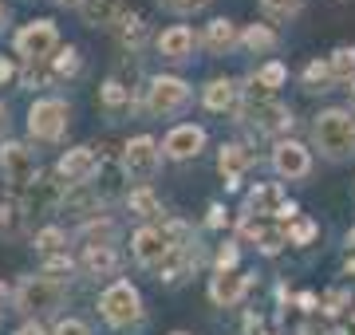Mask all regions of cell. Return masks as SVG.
Returning <instances> with one entry per match:
<instances>
[{
  "label": "cell",
  "mask_w": 355,
  "mask_h": 335,
  "mask_svg": "<svg viewBox=\"0 0 355 335\" xmlns=\"http://www.w3.org/2000/svg\"><path fill=\"white\" fill-rule=\"evenodd\" d=\"M261 8H265L272 20H292V16H300L304 0H261Z\"/></svg>",
  "instance_id": "38"
},
{
  "label": "cell",
  "mask_w": 355,
  "mask_h": 335,
  "mask_svg": "<svg viewBox=\"0 0 355 335\" xmlns=\"http://www.w3.org/2000/svg\"><path fill=\"white\" fill-rule=\"evenodd\" d=\"M51 64H55V75L60 79H71V75H79V64L83 60H79L76 48H60V52L51 55Z\"/></svg>",
  "instance_id": "37"
},
{
  "label": "cell",
  "mask_w": 355,
  "mask_h": 335,
  "mask_svg": "<svg viewBox=\"0 0 355 335\" xmlns=\"http://www.w3.org/2000/svg\"><path fill=\"white\" fill-rule=\"evenodd\" d=\"M99 107H103L111 118L130 115V111H135V91H130V83H123L119 75H111V79L99 87Z\"/></svg>",
  "instance_id": "20"
},
{
  "label": "cell",
  "mask_w": 355,
  "mask_h": 335,
  "mask_svg": "<svg viewBox=\"0 0 355 335\" xmlns=\"http://www.w3.org/2000/svg\"><path fill=\"white\" fill-rule=\"evenodd\" d=\"M225 206H209V217H205V225H209V229H221V225H225Z\"/></svg>",
  "instance_id": "45"
},
{
  "label": "cell",
  "mask_w": 355,
  "mask_h": 335,
  "mask_svg": "<svg viewBox=\"0 0 355 335\" xmlns=\"http://www.w3.org/2000/svg\"><path fill=\"white\" fill-rule=\"evenodd\" d=\"M300 83H304L308 95H324V91L336 87V75H331V67L328 60H312V64L300 71Z\"/></svg>",
  "instance_id": "31"
},
{
  "label": "cell",
  "mask_w": 355,
  "mask_h": 335,
  "mask_svg": "<svg viewBox=\"0 0 355 335\" xmlns=\"http://www.w3.org/2000/svg\"><path fill=\"white\" fill-rule=\"evenodd\" d=\"M71 269H76V264H71V257H48L44 260V276H55V280H64V276H71Z\"/></svg>",
  "instance_id": "42"
},
{
  "label": "cell",
  "mask_w": 355,
  "mask_h": 335,
  "mask_svg": "<svg viewBox=\"0 0 355 335\" xmlns=\"http://www.w3.org/2000/svg\"><path fill=\"white\" fill-rule=\"evenodd\" d=\"M347 248H355V229H347Z\"/></svg>",
  "instance_id": "53"
},
{
  "label": "cell",
  "mask_w": 355,
  "mask_h": 335,
  "mask_svg": "<svg viewBox=\"0 0 355 335\" xmlns=\"http://www.w3.org/2000/svg\"><path fill=\"white\" fill-rule=\"evenodd\" d=\"M71 127V103L64 99H36L28 107V134L36 142H60Z\"/></svg>",
  "instance_id": "5"
},
{
  "label": "cell",
  "mask_w": 355,
  "mask_h": 335,
  "mask_svg": "<svg viewBox=\"0 0 355 335\" xmlns=\"http://www.w3.org/2000/svg\"><path fill=\"white\" fill-rule=\"evenodd\" d=\"M253 79L261 83L265 91H277V87H284V79H288V67L280 64V60H268V64H261L253 71Z\"/></svg>",
  "instance_id": "35"
},
{
  "label": "cell",
  "mask_w": 355,
  "mask_h": 335,
  "mask_svg": "<svg viewBox=\"0 0 355 335\" xmlns=\"http://www.w3.org/2000/svg\"><path fill=\"white\" fill-rule=\"evenodd\" d=\"M202 107L214 111V115L237 111V107H241V87H237V79H209L202 87Z\"/></svg>",
  "instance_id": "19"
},
{
  "label": "cell",
  "mask_w": 355,
  "mask_h": 335,
  "mask_svg": "<svg viewBox=\"0 0 355 335\" xmlns=\"http://www.w3.org/2000/svg\"><path fill=\"white\" fill-rule=\"evenodd\" d=\"M162 8L174 16H193V12H202V8H209V0H162Z\"/></svg>",
  "instance_id": "41"
},
{
  "label": "cell",
  "mask_w": 355,
  "mask_h": 335,
  "mask_svg": "<svg viewBox=\"0 0 355 335\" xmlns=\"http://www.w3.org/2000/svg\"><path fill=\"white\" fill-rule=\"evenodd\" d=\"M343 272H347V276H355V253L347 260H343Z\"/></svg>",
  "instance_id": "50"
},
{
  "label": "cell",
  "mask_w": 355,
  "mask_h": 335,
  "mask_svg": "<svg viewBox=\"0 0 355 335\" xmlns=\"http://www.w3.org/2000/svg\"><path fill=\"white\" fill-rule=\"evenodd\" d=\"M64 194H67V185L60 174H40L20 194V206H24L28 221H36V217H48V213H55V209L64 206Z\"/></svg>",
  "instance_id": "8"
},
{
  "label": "cell",
  "mask_w": 355,
  "mask_h": 335,
  "mask_svg": "<svg viewBox=\"0 0 355 335\" xmlns=\"http://www.w3.org/2000/svg\"><path fill=\"white\" fill-rule=\"evenodd\" d=\"M241 48H245V52H253V55L277 52V48H280L277 28H272V24H249V28L241 32Z\"/></svg>",
  "instance_id": "25"
},
{
  "label": "cell",
  "mask_w": 355,
  "mask_h": 335,
  "mask_svg": "<svg viewBox=\"0 0 355 335\" xmlns=\"http://www.w3.org/2000/svg\"><path fill=\"white\" fill-rule=\"evenodd\" d=\"M79 16H83L87 28H119V20L127 16V8H123V0H87L79 8Z\"/></svg>",
  "instance_id": "23"
},
{
  "label": "cell",
  "mask_w": 355,
  "mask_h": 335,
  "mask_svg": "<svg viewBox=\"0 0 355 335\" xmlns=\"http://www.w3.org/2000/svg\"><path fill=\"white\" fill-rule=\"evenodd\" d=\"M296 304H300V311H316V304H320V300L312 296V292H304V296H296Z\"/></svg>",
  "instance_id": "46"
},
{
  "label": "cell",
  "mask_w": 355,
  "mask_h": 335,
  "mask_svg": "<svg viewBox=\"0 0 355 335\" xmlns=\"http://www.w3.org/2000/svg\"><path fill=\"white\" fill-rule=\"evenodd\" d=\"M249 288H253V276H245V272H214L209 276V300L217 308H237Z\"/></svg>",
  "instance_id": "17"
},
{
  "label": "cell",
  "mask_w": 355,
  "mask_h": 335,
  "mask_svg": "<svg viewBox=\"0 0 355 335\" xmlns=\"http://www.w3.org/2000/svg\"><path fill=\"white\" fill-rule=\"evenodd\" d=\"M284 245H288V229H280V225H265L261 237H257V253L261 257H277Z\"/></svg>",
  "instance_id": "34"
},
{
  "label": "cell",
  "mask_w": 355,
  "mask_h": 335,
  "mask_svg": "<svg viewBox=\"0 0 355 335\" xmlns=\"http://www.w3.org/2000/svg\"><path fill=\"white\" fill-rule=\"evenodd\" d=\"M51 335H91V327L83 320H76V316H64V320L55 323V332Z\"/></svg>",
  "instance_id": "43"
},
{
  "label": "cell",
  "mask_w": 355,
  "mask_h": 335,
  "mask_svg": "<svg viewBox=\"0 0 355 335\" xmlns=\"http://www.w3.org/2000/svg\"><path fill=\"white\" fill-rule=\"evenodd\" d=\"M0 174H4V185L20 197L28 185L40 178L36 154L28 150L24 142H4V146H0Z\"/></svg>",
  "instance_id": "7"
},
{
  "label": "cell",
  "mask_w": 355,
  "mask_h": 335,
  "mask_svg": "<svg viewBox=\"0 0 355 335\" xmlns=\"http://www.w3.org/2000/svg\"><path fill=\"white\" fill-rule=\"evenodd\" d=\"M347 107H352V111H355V83H352V87H347Z\"/></svg>",
  "instance_id": "52"
},
{
  "label": "cell",
  "mask_w": 355,
  "mask_h": 335,
  "mask_svg": "<svg viewBox=\"0 0 355 335\" xmlns=\"http://www.w3.org/2000/svg\"><path fill=\"white\" fill-rule=\"evenodd\" d=\"M198 44H202V36H193V28H186V24L166 28L162 36L154 39L158 55H162V60H170V64H186V60H193Z\"/></svg>",
  "instance_id": "15"
},
{
  "label": "cell",
  "mask_w": 355,
  "mask_h": 335,
  "mask_svg": "<svg viewBox=\"0 0 355 335\" xmlns=\"http://www.w3.org/2000/svg\"><path fill=\"white\" fill-rule=\"evenodd\" d=\"M12 304L28 320L51 316V311H60L67 304V284L55 280V276H44V272L20 276V284H16V292H12Z\"/></svg>",
  "instance_id": "2"
},
{
  "label": "cell",
  "mask_w": 355,
  "mask_h": 335,
  "mask_svg": "<svg viewBox=\"0 0 355 335\" xmlns=\"http://www.w3.org/2000/svg\"><path fill=\"white\" fill-rule=\"evenodd\" d=\"M237 245L233 241H225V245L217 248V260H214V272H237Z\"/></svg>",
  "instance_id": "40"
},
{
  "label": "cell",
  "mask_w": 355,
  "mask_h": 335,
  "mask_svg": "<svg viewBox=\"0 0 355 335\" xmlns=\"http://www.w3.org/2000/svg\"><path fill=\"white\" fill-rule=\"evenodd\" d=\"M202 150H205V127H198V123H178L162 142V154L170 162H190Z\"/></svg>",
  "instance_id": "13"
},
{
  "label": "cell",
  "mask_w": 355,
  "mask_h": 335,
  "mask_svg": "<svg viewBox=\"0 0 355 335\" xmlns=\"http://www.w3.org/2000/svg\"><path fill=\"white\" fill-rule=\"evenodd\" d=\"M237 123L253 127L257 134H284L292 130V111L277 99H265V103H241L237 107Z\"/></svg>",
  "instance_id": "9"
},
{
  "label": "cell",
  "mask_w": 355,
  "mask_h": 335,
  "mask_svg": "<svg viewBox=\"0 0 355 335\" xmlns=\"http://www.w3.org/2000/svg\"><path fill=\"white\" fill-rule=\"evenodd\" d=\"M123 178H127V170H123V158L119 162H103L99 174H95V181H91V190L107 201V197L123 194Z\"/></svg>",
  "instance_id": "26"
},
{
  "label": "cell",
  "mask_w": 355,
  "mask_h": 335,
  "mask_svg": "<svg viewBox=\"0 0 355 335\" xmlns=\"http://www.w3.org/2000/svg\"><path fill=\"white\" fill-rule=\"evenodd\" d=\"M79 269L87 272V276H114L119 272V253L114 248H83Z\"/></svg>",
  "instance_id": "27"
},
{
  "label": "cell",
  "mask_w": 355,
  "mask_h": 335,
  "mask_svg": "<svg viewBox=\"0 0 355 335\" xmlns=\"http://www.w3.org/2000/svg\"><path fill=\"white\" fill-rule=\"evenodd\" d=\"M127 213L154 225V221H162V201H158L150 185H135V190H127Z\"/></svg>",
  "instance_id": "24"
},
{
  "label": "cell",
  "mask_w": 355,
  "mask_h": 335,
  "mask_svg": "<svg viewBox=\"0 0 355 335\" xmlns=\"http://www.w3.org/2000/svg\"><path fill=\"white\" fill-rule=\"evenodd\" d=\"M16 335H48V332H44V327H40L36 320H28V323H24V327H20Z\"/></svg>",
  "instance_id": "47"
},
{
  "label": "cell",
  "mask_w": 355,
  "mask_h": 335,
  "mask_svg": "<svg viewBox=\"0 0 355 335\" xmlns=\"http://www.w3.org/2000/svg\"><path fill=\"white\" fill-rule=\"evenodd\" d=\"M316 233H320V225L312 217H296L288 225V245H312V241H316Z\"/></svg>",
  "instance_id": "36"
},
{
  "label": "cell",
  "mask_w": 355,
  "mask_h": 335,
  "mask_svg": "<svg viewBox=\"0 0 355 335\" xmlns=\"http://www.w3.org/2000/svg\"><path fill=\"white\" fill-rule=\"evenodd\" d=\"M288 209V197H284V190H280L277 181H257L253 190H249V197H245V213L249 217H277Z\"/></svg>",
  "instance_id": "16"
},
{
  "label": "cell",
  "mask_w": 355,
  "mask_h": 335,
  "mask_svg": "<svg viewBox=\"0 0 355 335\" xmlns=\"http://www.w3.org/2000/svg\"><path fill=\"white\" fill-rule=\"evenodd\" d=\"M328 67H331V75H336V83H347V87H352L355 83V48L352 44H340V48L328 55Z\"/></svg>",
  "instance_id": "33"
},
{
  "label": "cell",
  "mask_w": 355,
  "mask_h": 335,
  "mask_svg": "<svg viewBox=\"0 0 355 335\" xmlns=\"http://www.w3.org/2000/svg\"><path fill=\"white\" fill-rule=\"evenodd\" d=\"M20 83L32 87V91H44V87H51V83H60L55 64H51V60H28V64L20 67Z\"/></svg>",
  "instance_id": "29"
},
{
  "label": "cell",
  "mask_w": 355,
  "mask_h": 335,
  "mask_svg": "<svg viewBox=\"0 0 355 335\" xmlns=\"http://www.w3.org/2000/svg\"><path fill=\"white\" fill-rule=\"evenodd\" d=\"M114 241H119V225L103 213L79 225V245L83 248H114Z\"/></svg>",
  "instance_id": "22"
},
{
  "label": "cell",
  "mask_w": 355,
  "mask_h": 335,
  "mask_svg": "<svg viewBox=\"0 0 355 335\" xmlns=\"http://www.w3.org/2000/svg\"><path fill=\"white\" fill-rule=\"evenodd\" d=\"M272 170H277L284 181H304L312 174V154H308V146L292 138H280L272 146Z\"/></svg>",
  "instance_id": "12"
},
{
  "label": "cell",
  "mask_w": 355,
  "mask_h": 335,
  "mask_svg": "<svg viewBox=\"0 0 355 335\" xmlns=\"http://www.w3.org/2000/svg\"><path fill=\"white\" fill-rule=\"evenodd\" d=\"M253 162H257V150L253 146H245V142H225L221 154H217V170H221V178H225L229 190L241 185V178L253 170Z\"/></svg>",
  "instance_id": "14"
},
{
  "label": "cell",
  "mask_w": 355,
  "mask_h": 335,
  "mask_svg": "<svg viewBox=\"0 0 355 335\" xmlns=\"http://www.w3.org/2000/svg\"><path fill=\"white\" fill-rule=\"evenodd\" d=\"M174 335H186V332H174Z\"/></svg>",
  "instance_id": "54"
},
{
  "label": "cell",
  "mask_w": 355,
  "mask_h": 335,
  "mask_svg": "<svg viewBox=\"0 0 355 335\" xmlns=\"http://www.w3.org/2000/svg\"><path fill=\"white\" fill-rule=\"evenodd\" d=\"M352 323H355V316H352Z\"/></svg>",
  "instance_id": "55"
},
{
  "label": "cell",
  "mask_w": 355,
  "mask_h": 335,
  "mask_svg": "<svg viewBox=\"0 0 355 335\" xmlns=\"http://www.w3.org/2000/svg\"><path fill=\"white\" fill-rule=\"evenodd\" d=\"M162 146L150 138V134H139V138H130L123 146V170H127V178H135L139 185H150L158 178V170H162Z\"/></svg>",
  "instance_id": "6"
},
{
  "label": "cell",
  "mask_w": 355,
  "mask_h": 335,
  "mask_svg": "<svg viewBox=\"0 0 355 335\" xmlns=\"http://www.w3.org/2000/svg\"><path fill=\"white\" fill-rule=\"evenodd\" d=\"M67 213V217H79V221H91V217H99V209H103V197L91 190V185H71L64 194V206H60Z\"/></svg>",
  "instance_id": "21"
},
{
  "label": "cell",
  "mask_w": 355,
  "mask_h": 335,
  "mask_svg": "<svg viewBox=\"0 0 355 335\" xmlns=\"http://www.w3.org/2000/svg\"><path fill=\"white\" fill-rule=\"evenodd\" d=\"M16 75H20V67H16L8 55H0V87H4V83H12Z\"/></svg>",
  "instance_id": "44"
},
{
  "label": "cell",
  "mask_w": 355,
  "mask_h": 335,
  "mask_svg": "<svg viewBox=\"0 0 355 335\" xmlns=\"http://www.w3.org/2000/svg\"><path fill=\"white\" fill-rule=\"evenodd\" d=\"M32 248H36L44 260L48 257H64L67 253V233L60 229V225H44V229L32 237Z\"/></svg>",
  "instance_id": "30"
},
{
  "label": "cell",
  "mask_w": 355,
  "mask_h": 335,
  "mask_svg": "<svg viewBox=\"0 0 355 335\" xmlns=\"http://www.w3.org/2000/svg\"><path fill=\"white\" fill-rule=\"evenodd\" d=\"M312 142L328 162L355 158V111L352 107H328L312 123Z\"/></svg>",
  "instance_id": "1"
},
{
  "label": "cell",
  "mask_w": 355,
  "mask_h": 335,
  "mask_svg": "<svg viewBox=\"0 0 355 335\" xmlns=\"http://www.w3.org/2000/svg\"><path fill=\"white\" fill-rule=\"evenodd\" d=\"M28 225V213L20 206V197H8V201H0V237L4 241H16Z\"/></svg>",
  "instance_id": "28"
},
{
  "label": "cell",
  "mask_w": 355,
  "mask_h": 335,
  "mask_svg": "<svg viewBox=\"0 0 355 335\" xmlns=\"http://www.w3.org/2000/svg\"><path fill=\"white\" fill-rule=\"evenodd\" d=\"M51 4H60V8H76V12H79V8H83L87 0H51Z\"/></svg>",
  "instance_id": "48"
},
{
  "label": "cell",
  "mask_w": 355,
  "mask_h": 335,
  "mask_svg": "<svg viewBox=\"0 0 355 335\" xmlns=\"http://www.w3.org/2000/svg\"><path fill=\"white\" fill-rule=\"evenodd\" d=\"M347 304H352V296H347L343 288H331L328 296L320 300V311H324V316H340V311L347 308Z\"/></svg>",
  "instance_id": "39"
},
{
  "label": "cell",
  "mask_w": 355,
  "mask_h": 335,
  "mask_svg": "<svg viewBox=\"0 0 355 335\" xmlns=\"http://www.w3.org/2000/svg\"><path fill=\"white\" fill-rule=\"evenodd\" d=\"M114 32H119V44H123L127 52H139L142 39H146V20H142L139 12H127L123 20H119V28H114Z\"/></svg>",
  "instance_id": "32"
},
{
  "label": "cell",
  "mask_w": 355,
  "mask_h": 335,
  "mask_svg": "<svg viewBox=\"0 0 355 335\" xmlns=\"http://www.w3.org/2000/svg\"><path fill=\"white\" fill-rule=\"evenodd\" d=\"M103 158L91 150V146H71L64 158H60V166H55V174L64 178V185L71 190V185H91L95 181V174H99Z\"/></svg>",
  "instance_id": "11"
},
{
  "label": "cell",
  "mask_w": 355,
  "mask_h": 335,
  "mask_svg": "<svg viewBox=\"0 0 355 335\" xmlns=\"http://www.w3.org/2000/svg\"><path fill=\"white\" fill-rule=\"evenodd\" d=\"M202 48L209 55H229L233 48H241V32H237V24H233L229 16H217V20H209V24H205Z\"/></svg>",
  "instance_id": "18"
},
{
  "label": "cell",
  "mask_w": 355,
  "mask_h": 335,
  "mask_svg": "<svg viewBox=\"0 0 355 335\" xmlns=\"http://www.w3.org/2000/svg\"><path fill=\"white\" fill-rule=\"evenodd\" d=\"M193 99V91L186 79H178V75H154L150 83H146V115L150 118H174L182 115L186 107H190Z\"/></svg>",
  "instance_id": "4"
},
{
  "label": "cell",
  "mask_w": 355,
  "mask_h": 335,
  "mask_svg": "<svg viewBox=\"0 0 355 335\" xmlns=\"http://www.w3.org/2000/svg\"><path fill=\"white\" fill-rule=\"evenodd\" d=\"M4 130H8V107L0 103V134H4Z\"/></svg>",
  "instance_id": "49"
},
{
  "label": "cell",
  "mask_w": 355,
  "mask_h": 335,
  "mask_svg": "<svg viewBox=\"0 0 355 335\" xmlns=\"http://www.w3.org/2000/svg\"><path fill=\"white\" fill-rule=\"evenodd\" d=\"M4 24H8V8L0 4V32H4Z\"/></svg>",
  "instance_id": "51"
},
{
  "label": "cell",
  "mask_w": 355,
  "mask_h": 335,
  "mask_svg": "<svg viewBox=\"0 0 355 335\" xmlns=\"http://www.w3.org/2000/svg\"><path fill=\"white\" fill-rule=\"evenodd\" d=\"M99 316L111 323L114 332H127L135 323H142V296L130 280H114L99 296Z\"/></svg>",
  "instance_id": "3"
},
{
  "label": "cell",
  "mask_w": 355,
  "mask_h": 335,
  "mask_svg": "<svg viewBox=\"0 0 355 335\" xmlns=\"http://www.w3.org/2000/svg\"><path fill=\"white\" fill-rule=\"evenodd\" d=\"M55 48H60V32L51 20H32L16 32V52L24 55V64L28 60H51Z\"/></svg>",
  "instance_id": "10"
}]
</instances>
